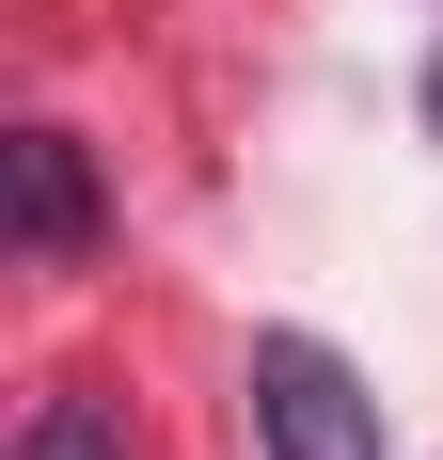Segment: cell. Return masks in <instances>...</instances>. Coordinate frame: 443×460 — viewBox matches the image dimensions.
Instances as JSON below:
<instances>
[{
    "label": "cell",
    "mask_w": 443,
    "mask_h": 460,
    "mask_svg": "<svg viewBox=\"0 0 443 460\" xmlns=\"http://www.w3.org/2000/svg\"><path fill=\"white\" fill-rule=\"evenodd\" d=\"M254 429H269V460H380V397L317 333H269L254 349Z\"/></svg>",
    "instance_id": "cell-1"
},
{
    "label": "cell",
    "mask_w": 443,
    "mask_h": 460,
    "mask_svg": "<svg viewBox=\"0 0 443 460\" xmlns=\"http://www.w3.org/2000/svg\"><path fill=\"white\" fill-rule=\"evenodd\" d=\"M16 460H127V429L95 413V397H48V413L16 429Z\"/></svg>",
    "instance_id": "cell-3"
},
{
    "label": "cell",
    "mask_w": 443,
    "mask_h": 460,
    "mask_svg": "<svg viewBox=\"0 0 443 460\" xmlns=\"http://www.w3.org/2000/svg\"><path fill=\"white\" fill-rule=\"evenodd\" d=\"M428 128H443V64H428Z\"/></svg>",
    "instance_id": "cell-4"
},
{
    "label": "cell",
    "mask_w": 443,
    "mask_h": 460,
    "mask_svg": "<svg viewBox=\"0 0 443 460\" xmlns=\"http://www.w3.org/2000/svg\"><path fill=\"white\" fill-rule=\"evenodd\" d=\"M16 238H32V254H80L95 238V175H80L64 128H16Z\"/></svg>",
    "instance_id": "cell-2"
}]
</instances>
